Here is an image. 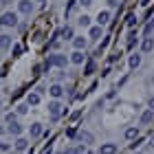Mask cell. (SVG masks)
<instances>
[{
	"instance_id": "obj_6",
	"label": "cell",
	"mask_w": 154,
	"mask_h": 154,
	"mask_svg": "<svg viewBox=\"0 0 154 154\" xmlns=\"http://www.w3.org/2000/svg\"><path fill=\"white\" fill-rule=\"evenodd\" d=\"M18 9H20V13H31L33 11V2H31V0H20Z\"/></svg>"
},
{
	"instance_id": "obj_35",
	"label": "cell",
	"mask_w": 154,
	"mask_h": 154,
	"mask_svg": "<svg viewBox=\"0 0 154 154\" xmlns=\"http://www.w3.org/2000/svg\"><path fill=\"white\" fill-rule=\"evenodd\" d=\"M0 2H2V5H9V2H11V0H0Z\"/></svg>"
},
{
	"instance_id": "obj_31",
	"label": "cell",
	"mask_w": 154,
	"mask_h": 154,
	"mask_svg": "<svg viewBox=\"0 0 154 154\" xmlns=\"http://www.w3.org/2000/svg\"><path fill=\"white\" fill-rule=\"evenodd\" d=\"M77 2L84 5V7H90V5H93V0H77Z\"/></svg>"
},
{
	"instance_id": "obj_32",
	"label": "cell",
	"mask_w": 154,
	"mask_h": 154,
	"mask_svg": "<svg viewBox=\"0 0 154 154\" xmlns=\"http://www.w3.org/2000/svg\"><path fill=\"white\" fill-rule=\"evenodd\" d=\"M79 117H82V112H79V110H75V112L71 115V119H73V121H75V119H79Z\"/></svg>"
},
{
	"instance_id": "obj_38",
	"label": "cell",
	"mask_w": 154,
	"mask_h": 154,
	"mask_svg": "<svg viewBox=\"0 0 154 154\" xmlns=\"http://www.w3.org/2000/svg\"><path fill=\"white\" fill-rule=\"evenodd\" d=\"M46 154H51V150H48V152H46Z\"/></svg>"
},
{
	"instance_id": "obj_36",
	"label": "cell",
	"mask_w": 154,
	"mask_h": 154,
	"mask_svg": "<svg viewBox=\"0 0 154 154\" xmlns=\"http://www.w3.org/2000/svg\"><path fill=\"white\" fill-rule=\"evenodd\" d=\"M86 154H95V152H90V150H88V152H86Z\"/></svg>"
},
{
	"instance_id": "obj_3",
	"label": "cell",
	"mask_w": 154,
	"mask_h": 154,
	"mask_svg": "<svg viewBox=\"0 0 154 154\" xmlns=\"http://www.w3.org/2000/svg\"><path fill=\"white\" fill-rule=\"evenodd\" d=\"M0 24L2 26H16L18 24V16L16 13H11V11H7L2 18H0Z\"/></svg>"
},
{
	"instance_id": "obj_20",
	"label": "cell",
	"mask_w": 154,
	"mask_h": 154,
	"mask_svg": "<svg viewBox=\"0 0 154 154\" xmlns=\"http://www.w3.org/2000/svg\"><path fill=\"white\" fill-rule=\"evenodd\" d=\"M128 64H130V68H137L139 64H141V55H130Z\"/></svg>"
},
{
	"instance_id": "obj_18",
	"label": "cell",
	"mask_w": 154,
	"mask_h": 154,
	"mask_svg": "<svg viewBox=\"0 0 154 154\" xmlns=\"http://www.w3.org/2000/svg\"><path fill=\"white\" fill-rule=\"evenodd\" d=\"M26 101H29V106H38L40 103V93H31L26 97Z\"/></svg>"
},
{
	"instance_id": "obj_34",
	"label": "cell",
	"mask_w": 154,
	"mask_h": 154,
	"mask_svg": "<svg viewBox=\"0 0 154 154\" xmlns=\"http://www.w3.org/2000/svg\"><path fill=\"white\" fill-rule=\"evenodd\" d=\"M108 5H110V7H119V2H117V0H108Z\"/></svg>"
},
{
	"instance_id": "obj_14",
	"label": "cell",
	"mask_w": 154,
	"mask_h": 154,
	"mask_svg": "<svg viewBox=\"0 0 154 154\" xmlns=\"http://www.w3.org/2000/svg\"><path fill=\"white\" fill-rule=\"evenodd\" d=\"M26 148H29V141H26V139H22V137H18V139H16V150L24 152Z\"/></svg>"
},
{
	"instance_id": "obj_33",
	"label": "cell",
	"mask_w": 154,
	"mask_h": 154,
	"mask_svg": "<svg viewBox=\"0 0 154 154\" xmlns=\"http://www.w3.org/2000/svg\"><path fill=\"white\" fill-rule=\"evenodd\" d=\"M9 150V143H0V152H7Z\"/></svg>"
},
{
	"instance_id": "obj_15",
	"label": "cell",
	"mask_w": 154,
	"mask_h": 154,
	"mask_svg": "<svg viewBox=\"0 0 154 154\" xmlns=\"http://www.w3.org/2000/svg\"><path fill=\"white\" fill-rule=\"evenodd\" d=\"M62 38H64V40H75L73 26H64V29H62Z\"/></svg>"
},
{
	"instance_id": "obj_37",
	"label": "cell",
	"mask_w": 154,
	"mask_h": 154,
	"mask_svg": "<svg viewBox=\"0 0 154 154\" xmlns=\"http://www.w3.org/2000/svg\"><path fill=\"white\" fill-rule=\"evenodd\" d=\"M38 2H44V0H38Z\"/></svg>"
},
{
	"instance_id": "obj_19",
	"label": "cell",
	"mask_w": 154,
	"mask_h": 154,
	"mask_svg": "<svg viewBox=\"0 0 154 154\" xmlns=\"http://www.w3.org/2000/svg\"><path fill=\"white\" fill-rule=\"evenodd\" d=\"M137 137H139V128H134V125H132V128L125 130V139H130V141H132V139H137Z\"/></svg>"
},
{
	"instance_id": "obj_5",
	"label": "cell",
	"mask_w": 154,
	"mask_h": 154,
	"mask_svg": "<svg viewBox=\"0 0 154 154\" xmlns=\"http://www.w3.org/2000/svg\"><path fill=\"white\" fill-rule=\"evenodd\" d=\"M79 141H82L84 145H88V143L95 141V134H93V132H88V130H82V132H79Z\"/></svg>"
},
{
	"instance_id": "obj_25",
	"label": "cell",
	"mask_w": 154,
	"mask_h": 154,
	"mask_svg": "<svg viewBox=\"0 0 154 154\" xmlns=\"http://www.w3.org/2000/svg\"><path fill=\"white\" fill-rule=\"evenodd\" d=\"M79 24L82 26H90V18L88 16H79Z\"/></svg>"
},
{
	"instance_id": "obj_28",
	"label": "cell",
	"mask_w": 154,
	"mask_h": 154,
	"mask_svg": "<svg viewBox=\"0 0 154 154\" xmlns=\"http://www.w3.org/2000/svg\"><path fill=\"white\" fill-rule=\"evenodd\" d=\"M75 5H77V0H68V5H66V13H71L75 9Z\"/></svg>"
},
{
	"instance_id": "obj_21",
	"label": "cell",
	"mask_w": 154,
	"mask_h": 154,
	"mask_svg": "<svg viewBox=\"0 0 154 154\" xmlns=\"http://www.w3.org/2000/svg\"><path fill=\"white\" fill-rule=\"evenodd\" d=\"M11 46V38L9 35H0V48H9Z\"/></svg>"
},
{
	"instance_id": "obj_7",
	"label": "cell",
	"mask_w": 154,
	"mask_h": 154,
	"mask_svg": "<svg viewBox=\"0 0 154 154\" xmlns=\"http://www.w3.org/2000/svg\"><path fill=\"white\" fill-rule=\"evenodd\" d=\"M110 22V11H99L97 16V26H106Z\"/></svg>"
},
{
	"instance_id": "obj_16",
	"label": "cell",
	"mask_w": 154,
	"mask_h": 154,
	"mask_svg": "<svg viewBox=\"0 0 154 154\" xmlns=\"http://www.w3.org/2000/svg\"><path fill=\"white\" fill-rule=\"evenodd\" d=\"M88 35L93 38V40H99V38H101V26H90Z\"/></svg>"
},
{
	"instance_id": "obj_10",
	"label": "cell",
	"mask_w": 154,
	"mask_h": 154,
	"mask_svg": "<svg viewBox=\"0 0 154 154\" xmlns=\"http://www.w3.org/2000/svg\"><path fill=\"white\" fill-rule=\"evenodd\" d=\"M99 154H117V145L115 143H103L99 148Z\"/></svg>"
},
{
	"instance_id": "obj_23",
	"label": "cell",
	"mask_w": 154,
	"mask_h": 154,
	"mask_svg": "<svg viewBox=\"0 0 154 154\" xmlns=\"http://www.w3.org/2000/svg\"><path fill=\"white\" fill-rule=\"evenodd\" d=\"M134 42H137V31H130L128 33V48L134 46Z\"/></svg>"
},
{
	"instance_id": "obj_12",
	"label": "cell",
	"mask_w": 154,
	"mask_h": 154,
	"mask_svg": "<svg viewBox=\"0 0 154 154\" xmlns=\"http://www.w3.org/2000/svg\"><path fill=\"white\" fill-rule=\"evenodd\" d=\"M141 51H143V53L154 51V40H152V38H145V40L141 42Z\"/></svg>"
},
{
	"instance_id": "obj_29",
	"label": "cell",
	"mask_w": 154,
	"mask_h": 154,
	"mask_svg": "<svg viewBox=\"0 0 154 154\" xmlns=\"http://www.w3.org/2000/svg\"><path fill=\"white\" fill-rule=\"evenodd\" d=\"M20 53H22V46L16 44V46H13V55H20Z\"/></svg>"
},
{
	"instance_id": "obj_24",
	"label": "cell",
	"mask_w": 154,
	"mask_h": 154,
	"mask_svg": "<svg viewBox=\"0 0 154 154\" xmlns=\"http://www.w3.org/2000/svg\"><path fill=\"white\" fill-rule=\"evenodd\" d=\"M125 24H128V26H134L137 24V16H134V13H130V16L125 18Z\"/></svg>"
},
{
	"instance_id": "obj_9",
	"label": "cell",
	"mask_w": 154,
	"mask_h": 154,
	"mask_svg": "<svg viewBox=\"0 0 154 154\" xmlns=\"http://www.w3.org/2000/svg\"><path fill=\"white\" fill-rule=\"evenodd\" d=\"M154 121V110H145L141 115V125H150Z\"/></svg>"
},
{
	"instance_id": "obj_26",
	"label": "cell",
	"mask_w": 154,
	"mask_h": 154,
	"mask_svg": "<svg viewBox=\"0 0 154 154\" xmlns=\"http://www.w3.org/2000/svg\"><path fill=\"white\" fill-rule=\"evenodd\" d=\"M84 71H86V75H90L95 71V62H86V68H84Z\"/></svg>"
},
{
	"instance_id": "obj_4",
	"label": "cell",
	"mask_w": 154,
	"mask_h": 154,
	"mask_svg": "<svg viewBox=\"0 0 154 154\" xmlns=\"http://www.w3.org/2000/svg\"><path fill=\"white\" fill-rule=\"evenodd\" d=\"M29 134H31L33 139L42 137V134H44V128H42V123H31V128H29Z\"/></svg>"
},
{
	"instance_id": "obj_27",
	"label": "cell",
	"mask_w": 154,
	"mask_h": 154,
	"mask_svg": "<svg viewBox=\"0 0 154 154\" xmlns=\"http://www.w3.org/2000/svg\"><path fill=\"white\" fill-rule=\"evenodd\" d=\"M5 119H7V125H11V123H18V121H16V115H13V112H9V115H7Z\"/></svg>"
},
{
	"instance_id": "obj_30",
	"label": "cell",
	"mask_w": 154,
	"mask_h": 154,
	"mask_svg": "<svg viewBox=\"0 0 154 154\" xmlns=\"http://www.w3.org/2000/svg\"><path fill=\"white\" fill-rule=\"evenodd\" d=\"M26 110H29L26 106H18V115H26Z\"/></svg>"
},
{
	"instance_id": "obj_2",
	"label": "cell",
	"mask_w": 154,
	"mask_h": 154,
	"mask_svg": "<svg viewBox=\"0 0 154 154\" xmlns=\"http://www.w3.org/2000/svg\"><path fill=\"white\" fill-rule=\"evenodd\" d=\"M64 112H66V108L62 106V103H60L57 99H53L51 103H48V115H51L53 121H57V119H60L62 115H64Z\"/></svg>"
},
{
	"instance_id": "obj_1",
	"label": "cell",
	"mask_w": 154,
	"mask_h": 154,
	"mask_svg": "<svg viewBox=\"0 0 154 154\" xmlns=\"http://www.w3.org/2000/svg\"><path fill=\"white\" fill-rule=\"evenodd\" d=\"M66 55H62V53H53V55H48L46 57V68H51V66H57V68H64L66 66Z\"/></svg>"
},
{
	"instance_id": "obj_11",
	"label": "cell",
	"mask_w": 154,
	"mask_h": 154,
	"mask_svg": "<svg viewBox=\"0 0 154 154\" xmlns=\"http://www.w3.org/2000/svg\"><path fill=\"white\" fill-rule=\"evenodd\" d=\"M84 60H86V55H84L82 51H75V53L71 55V62H73L75 66H79V64H84Z\"/></svg>"
},
{
	"instance_id": "obj_8",
	"label": "cell",
	"mask_w": 154,
	"mask_h": 154,
	"mask_svg": "<svg viewBox=\"0 0 154 154\" xmlns=\"http://www.w3.org/2000/svg\"><path fill=\"white\" fill-rule=\"evenodd\" d=\"M48 93H51V97H55V99H60V97L64 95V88H62L60 84H53V86L48 88Z\"/></svg>"
},
{
	"instance_id": "obj_22",
	"label": "cell",
	"mask_w": 154,
	"mask_h": 154,
	"mask_svg": "<svg viewBox=\"0 0 154 154\" xmlns=\"http://www.w3.org/2000/svg\"><path fill=\"white\" fill-rule=\"evenodd\" d=\"M143 33H145V38H150L152 33H154V20H150V22L145 24V31H143Z\"/></svg>"
},
{
	"instance_id": "obj_17",
	"label": "cell",
	"mask_w": 154,
	"mask_h": 154,
	"mask_svg": "<svg viewBox=\"0 0 154 154\" xmlns=\"http://www.w3.org/2000/svg\"><path fill=\"white\" fill-rule=\"evenodd\" d=\"M7 132H9V134H16V137H20V132H22V128H20L18 123H11V125H7Z\"/></svg>"
},
{
	"instance_id": "obj_13",
	"label": "cell",
	"mask_w": 154,
	"mask_h": 154,
	"mask_svg": "<svg viewBox=\"0 0 154 154\" xmlns=\"http://www.w3.org/2000/svg\"><path fill=\"white\" fill-rule=\"evenodd\" d=\"M86 44H88V40H86V38H75V40H73L75 51H84V48H86Z\"/></svg>"
}]
</instances>
